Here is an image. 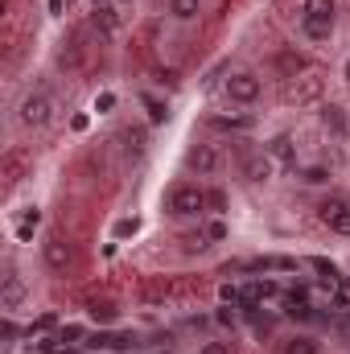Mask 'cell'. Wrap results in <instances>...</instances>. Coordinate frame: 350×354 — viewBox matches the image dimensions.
<instances>
[{
    "label": "cell",
    "mask_w": 350,
    "mask_h": 354,
    "mask_svg": "<svg viewBox=\"0 0 350 354\" xmlns=\"http://www.w3.org/2000/svg\"><path fill=\"white\" fill-rule=\"evenodd\" d=\"M62 4H66V0H50V12H62Z\"/></svg>",
    "instance_id": "cell-37"
},
{
    "label": "cell",
    "mask_w": 350,
    "mask_h": 354,
    "mask_svg": "<svg viewBox=\"0 0 350 354\" xmlns=\"http://www.w3.org/2000/svg\"><path fill=\"white\" fill-rule=\"evenodd\" d=\"M317 95H322V79L317 75H305L301 83H288V91H284L288 103H313Z\"/></svg>",
    "instance_id": "cell-6"
},
{
    "label": "cell",
    "mask_w": 350,
    "mask_h": 354,
    "mask_svg": "<svg viewBox=\"0 0 350 354\" xmlns=\"http://www.w3.org/2000/svg\"><path fill=\"white\" fill-rule=\"evenodd\" d=\"M301 181H305V185H326V181H330V169H326V165H309V169H301Z\"/></svg>",
    "instance_id": "cell-21"
},
{
    "label": "cell",
    "mask_w": 350,
    "mask_h": 354,
    "mask_svg": "<svg viewBox=\"0 0 350 354\" xmlns=\"http://www.w3.org/2000/svg\"><path fill=\"white\" fill-rule=\"evenodd\" d=\"M326 227H330V231H338V235H350V206H342L338 214H330V218H326Z\"/></svg>",
    "instance_id": "cell-22"
},
{
    "label": "cell",
    "mask_w": 350,
    "mask_h": 354,
    "mask_svg": "<svg viewBox=\"0 0 350 354\" xmlns=\"http://www.w3.org/2000/svg\"><path fill=\"white\" fill-rule=\"evenodd\" d=\"M260 91H264V83L252 75V71H235V75L227 79V99H231V103H243V107H252V103L260 99Z\"/></svg>",
    "instance_id": "cell-2"
},
{
    "label": "cell",
    "mask_w": 350,
    "mask_h": 354,
    "mask_svg": "<svg viewBox=\"0 0 350 354\" xmlns=\"http://www.w3.org/2000/svg\"><path fill=\"white\" fill-rule=\"evenodd\" d=\"M185 165L198 169V174H214V169H219V153H214L210 145H194V149L185 153Z\"/></svg>",
    "instance_id": "cell-7"
},
{
    "label": "cell",
    "mask_w": 350,
    "mask_h": 354,
    "mask_svg": "<svg viewBox=\"0 0 350 354\" xmlns=\"http://www.w3.org/2000/svg\"><path fill=\"white\" fill-rule=\"evenodd\" d=\"M301 33L309 41H330L334 37V21H326V17H301Z\"/></svg>",
    "instance_id": "cell-9"
},
{
    "label": "cell",
    "mask_w": 350,
    "mask_h": 354,
    "mask_svg": "<svg viewBox=\"0 0 350 354\" xmlns=\"http://www.w3.org/2000/svg\"><path fill=\"white\" fill-rule=\"evenodd\" d=\"M347 330H350V313H347Z\"/></svg>",
    "instance_id": "cell-39"
},
{
    "label": "cell",
    "mask_w": 350,
    "mask_h": 354,
    "mask_svg": "<svg viewBox=\"0 0 350 354\" xmlns=\"http://www.w3.org/2000/svg\"><path fill=\"white\" fill-rule=\"evenodd\" d=\"M284 354H317V342L313 338H288L284 342Z\"/></svg>",
    "instance_id": "cell-23"
},
{
    "label": "cell",
    "mask_w": 350,
    "mask_h": 354,
    "mask_svg": "<svg viewBox=\"0 0 350 354\" xmlns=\"http://www.w3.org/2000/svg\"><path fill=\"white\" fill-rule=\"evenodd\" d=\"M309 268H313V272H317V276H322L326 284H338V268L330 264V260H322V256H313V260H309Z\"/></svg>",
    "instance_id": "cell-20"
},
{
    "label": "cell",
    "mask_w": 350,
    "mask_h": 354,
    "mask_svg": "<svg viewBox=\"0 0 350 354\" xmlns=\"http://www.w3.org/2000/svg\"><path fill=\"white\" fill-rule=\"evenodd\" d=\"M50 115H54V99L46 91H33V95L21 99V124L25 128H46Z\"/></svg>",
    "instance_id": "cell-1"
},
{
    "label": "cell",
    "mask_w": 350,
    "mask_h": 354,
    "mask_svg": "<svg viewBox=\"0 0 350 354\" xmlns=\"http://www.w3.org/2000/svg\"><path fill=\"white\" fill-rule=\"evenodd\" d=\"M33 351L37 354H58L62 351V342H58V338H42V342H33Z\"/></svg>",
    "instance_id": "cell-29"
},
{
    "label": "cell",
    "mask_w": 350,
    "mask_h": 354,
    "mask_svg": "<svg viewBox=\"0 0 350 354\" xmlns=\"http://www.w3.org/2000/svg\"><path fill=\"white\" fill-rule=\"evenodd\" d=\"M140 103L149 107V120H153V124H165V120H169V107H165L161 99H153V95H140Z\"/></svg>",
    "instance_id": "cell-18"
},
{
    "label": "cell",
    "mask_w": 350,
    "mask_h": 354,
    "mask_svg": "<svg viewBox=\"0 0 350 354\" xmlns=\"http://www.w3.org/2000/svg\"><path fill=\"white\" fill-rule=\"evenodd\" d=\"M58 342H62V346L83 342V326H62V330H58Z\"/></svg>",
    "instance_id": "cell-26"
},
{
    "label": "cell",
    "mask_w": 350,
    "mask_h": 354,
    "mask_svg": "<svg viewBox=\"0 0 350 354\" xmlns=\"http://www.w3.org/2000/svg\"><path fill=\"white\" fill-rule=\"evenodd\" d=\"M54 326H58V317H54V313H42V317L29 326V338H33V334H50Z\"/></svg>",
    "instance_id": "cell-25"
},
{
    "label": "cell",
    "mask_w": 350,
    "mask_h": 354,
    "mask_svg": "<svg viewBox=\"0 0 350 354\" xmlns=\"http://www.w3.org/2000/svg\"><path fill=\"white\" fill-rule=\"evenodd\" d=\"M264 153H268L272 161H280V165H288V169H297V145H293V136H288V132H280V136H272V140L264 145Z\"/></svg>",
    "instance_id": "cell-5"
},
{
    "label": "cell",
    "mask_w": 350,
    "mask_h": 354,
    "mask_svg": "<svg viewBox=\"0 0 350 354\" xmlns=\"http://www.w3.org/2000/svg\"><path fill=\"white\" fill-rule=\"evenodd\" d=\"M347 79H350V58H347Z\"/></svg>",
    "instance_id": "cell-38"
},
{
    "label": "cell",
    "mask_w": 350,
    "mask_h": 354,
    "mask_svg": "<svg viewBox=\"0 0 350 354\" xmlns=\"http://www.w3.org/2000/svg\"><path fill=\"white\" fill-rule=\"evenodd\" d=\"M87 313L95 317V322H116V313H120V309H116L111 301H91V305H87Z\"/></svg>",
    "instance_id": "cell-19"
},
{
    "label": "cell",
    "mask_w": 350,
    "mask_h": 354,
    "mask_svg": "<svg viewBox=\"0 0 350 354\" xmlns=\"http://www.w3.org/2000/svg\"><path fill=\"white\" fill-rule=\"evenodd\" d=\"M111 107H116V95H111V91H103V95L95 99V111L103 115V111H111Z\"/></svg>",
    "instance_id": "cell-31"
},
{
    "label": "cell",
    "mask_w": 350,
    "mask_h": 354,
    "mask_svg": "<svg viewBox=\"0 0 350 354\" xmlns=\"http://www.w3.org/2000/svg\"><path fill=\"white\" fill-rule=\"evenodd\" d=\"M301 17H326V21H334L338 17V0H305Z\"/></svg>",
    "instance_id": "cell-14"
},
{
    "label": "cell",
    "mask_w": 350,
    "mask_h": 354,
    "mask_svg": "<svg viewBox=\"0 0 350 354\" xmlns=\"http://www.w3.org/2000/svg\"><path fill=\"white\" fill-rule=\"evenodd\" d=\"M169 210H174L177 218L202 214V210H206V189H198V185H177L174 194H169Z\"/></svg>",
    "instance_id": "cell-3"
},
{
    "label": "cell",
    "mask_w": 350,
    "mask_h": 354,
    "mask_svg": "<svg viewBox=\"0 0 350 354\" xmlns=\"http://www.w3.org/2000/svg\"><path fill=\"white\" fill-rule=\"evenodd\" d=\"M243 268H256V272H297V260H288V256H264V260H252V264Z\"/></svg>",
    "instance_id": "cell-13"
},
{
    "label": "cell",
    "mask_w": 350,
    "mask_h": 354,
    "mask_svg": "<svg viewBox=\"0 0 350 354\" xmlns=\"http://www.w3.org/2000/svg\"><path fill=\"white\" fill-rule=\"evenodd\" d=\"M37 223H42V210H37V206H29V210L21 214V223H17V239H21V243H29Z\"/></svg>",
    "instance_id": "cell-15"
},
{
    "label": "cell",
    "mask_w": 350,
    "mask_h": 354,
    "mask_svg": "<svg viewBox=\"0 0 350 354\" xmlns=\"http://www.w3.org/2000/svg\"><path fill=\"white\" fill-rule=\"evenodd\" d=\"M99 4H103V0H95V8H99Z\"/></svg>",
    "instance_id": "cell-40"
},
{
    "label": "cell",
    "mask_w": 350,
    "mask_h": 354,
    "mask_svg": "<svg viewBox=\"0 0 350 354\" xmlns=\"http://www.w3.org/2000/svg\"><path fill=\"white\" fill-rule=\"evenodd\" d=\"M206 206H214V210H223V206H227V198H223V189H210V194H206Z\"/></svg>",
    "instance_id": "cell-33"
},
{
    "label": "cell",
    "mask_w": 350,
    "mask_h": 354,
    "mask_svg": "<svg viewBox=\"0 0 350 354\" xmlns=\"http://www.w3.org/2000/svg\"><path fill=\"white\" fill-rule=\"evenodd\" d=\"M0 338H4V342H12V338H17V326H12V317H4V322H0Z\"/></svg>",
    "instance_id": "cell-34"
},
{
    "label": "cell",
    "mask_w": 350,
    "mask_h": 354,
    "mask_svg": "<svg viewBox=\"0 0 350 354\" xmlns=\"http://www.w3.org/2000/svg\"><path fill=\"white\" fill-rule=\"evenodd\" d=\"M21 301H25V284H21V276H4L0 280V309H21Z\"/></svg>",
    "instance_id": "cell-8"
},
{
    "label": "cell",
    "mask_w": 350,
    "mask_h": 354,
    "mask_svg": "<svg viewBox=\"0 0 350 354\" xmlns=\"http://www.w3.org/2000/svg\"><path fill=\"white\" fill-rule=\"evenodd\" d=\"M124 140H128V153H140L145 149V132L136 128V132H124Z\"/></svg>",
    "instance_id": "cell-30"
},
{
    "label": "cell",
    "mask_w": 350,
    "mask_h": 354,
    "mask_svg": "<svg viewBox=\"0 0 350 354\" xmlns=\"http://www.w3.org/2000/svg\"><path fill=\"white\" fill-rule=\"evenodd\" d=\"M276 66H280V75H284V79H297V75H305V71H309V62H305L301 54H293V50L276 54Z\"/></svg>",
    "instance_id": "cell-11"
},
{
    "label": "cell",
    "mask_w": 350,
    "mask_h": 354,
    "mask_svg": "<svg viewBox=\"0 0 350 354\" xmlns=\"http://www.w3.org/2000/svg\"><path fill=\"white\" fill-rule=\"evenodd\" d=\"M342 206H350L347 198H326V202H322V206H317V218H322V223H326V218H330V214H338V210H342Z\"/></svg>",
    "instance_id": "cell-24"
},
{
    "label": "cell",
    "mask_w": 350,
    "mask_h": 354,
    "mask_svg": "<svg viewBox=\"0 0 350 354\" xmlns=\"http://www.w3.org/2000/svg\"><path fill=\"white\" fill-rule=\"evenodd\" d=\"M214 322H219V326H235V313H231V309H219Z\"/></svg>",
    "instance_id": "cell-36"
},
{
    "label": "cell",
    "mask_w": 350,
    "mask_h": 354,
    "mask_svg": "<svg viewBox=\"0 0 350 354\" xmlns=\"http://www.w3.org/2000/svg\"><path fill=\"white\" fill-rule=\"evenodd\" d=\"M243 177H248V181H268V177H272V157H268V153L248 157V161H243Z\"/></svg>",
    "instance_id": "cell-12"
},
{
    "label": "cell",
    "mask_w": 350,
    "mask_h": 354,
    "mask_svg": "<svg viewBox=\"0 0 350 354\" xmlns=\"http://www.w3.org/2000/svg\"><path fill=\"white\" fill-rule=\"evenodd\" d=\"M317 111H322V128H326V132H334V136H347V111H342L338 103H322Z\"/></svg>",
    "instance_id": "cell-10"
},
{
    "label": "cell",
    "mask_w": 350,
    "mask_h": 354,
    "mask_svg": "<svg viewBox=\"0 0 350 354\" xmlns=\"http://www.w3.org/2000/svg\"><path fill=\"white\" fill-rule=\"evenodd\" d=\"M198 354H231V346H227V342H206Z\"/></svg>",
    "instance_id": "cell-35"
},
{
    "label": "cell",
    "mask_w": 350,
    "mask_h": 354,
    "mask_svg": "<svg viewBox=\"0 0 350 354\" xmlns=\"http://www.w3.org/2000/svg\"><path fill=\"white\" fill-rule=\"evenodd\" d=\"M161 354H169V351H161Z\"/></svg>",
    "instance_id": "cell-41"
},
{
    "label": "cell",
    "mask_w": 350,
    "mask_h": 354,
    "mask_svg": "<svg viewBox=\"0 0 350 354\" xmlns=\"http://www.w3.org/2000/svg\"><path fill=\"white\" fill-rule=\"evenodd\" d=\"M219 297H223V305H239V301H243V292H239L235 284H223V288H219Z\"/></svg>",
    "instance_id": "cell-28"
},
{
    "label": "cell",
    "mask_w": 350,
    "mask_h": 354,
    "mask_svg": "<svg viewBox=\"0 0 350 354\" xmlns=\"http://www.w3.org/2000/svg\"><path fill=\"white\" fill-rule=\"evenodd\" d=\"M140 231V218H120L116 223V239H128V235H136Z\"/></svg>",
    "instance_id": "cell-27"
},
{
    "label": "cell",
    "mask_w": 350,
    "mask_h": 354,
    "mask_svg": "<svg viewBox=\"0 0 350 354\" xmlns=\"http://www.w3.org/2000/svg\"><path fill=\"white\" fill-rule=\"evenodd\" d=\"M198 8H202V0H169V12H174L177 21H194Z\"/></svg>",
    "instance_id": "cell-17"
},
{
    "label": "cell",
    "mask_w": 350,
    "mask_h": 354,
    "mask_svg": "<svg viewBox=\"0 0 350 354\" xmlns=\"http://www.w3.org/2000/svg\"><path fill=\"white\" fill-rule=\"evenodd\" d=\"M210 124H214L219 132H248V128H252V120H248V115H214Z\"/></svg>",
    "instance_id": "cell-16"
},
{
    "label": "cell",
    "mask_w": 350,
    "mask_h": 354,
    "mask_svg": "<svg viewBox=\"0 0 350 354\" xmlns=\"http://www.w3.org/2000/svg\"><path fill=\"white\" fill-rule=\"evenodd\" d=\"M206 239H214V243L227 239V223H210V227H206Z\"/></svg>",
    "instance_id": "cell-32"
},
{
    "label": "cell",
    "mask_w": 350,
    "mask_h": 354,
    "mask_svg": "<svg viewBox=\"0 0 350 354\" xmlns=\"http://www.w3.org/2000/svg\"><path fill=\"white\" fill-rule=\"evenodd\" d=\"M42 256H46V268L50 272H66V268L75 264V248L66 243V239H46V248H42Z\"/></svg>",
    "instance_id": "cell-4"
}]
</instances>
